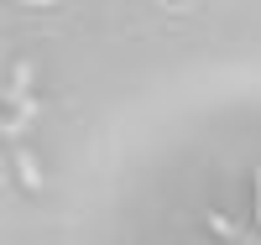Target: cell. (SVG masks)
Returning a JSON list of instances; mask_svg holds the SVG:
<instances>
[{"instance_id": "1", "label": "cell", "mask_w": 261, "mask_h": 245, "mask_svg": "<svg viewBox=\"0 0 261 245\" xmlns=\"http://www.w3.org/2000/svg\"><path fill=\"white\" fill-rule=\"evenodd\" d=\"M256 225H261V172H256Z\"/></svg>"}]
</instances>
